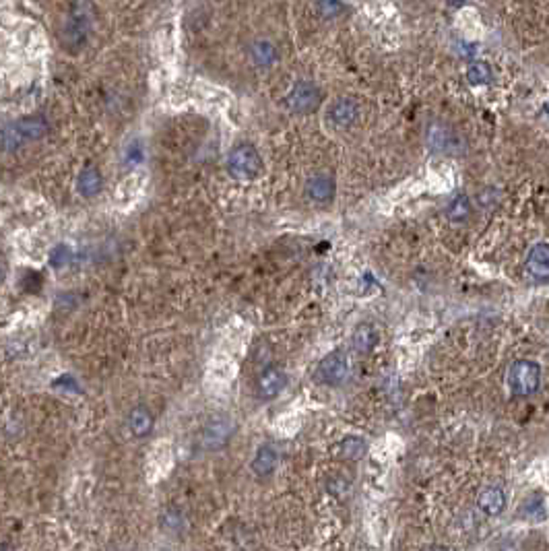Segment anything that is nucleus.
<instances>
[{
  "instance_id": "obj_1",
  "label": "nucleus",
  "mask_w": 549,
  "mask_h": 551,
  "mask_svg": "<svg viewBox=\"0 0 549 551\" xmlns=\"http://www.w3.org/2000/svg\"><path fill=\"white\" fill-rule=\"evenodd\" d=\"M91 21H93V6L89 0H75V4L68 11V17L64 21V29H62V44L75 52L79 50L89 31H91Z\"/></svg>"
},
{
  "instance_id": "obj_2",
  "label": "nucleus",
  "mask_w": 549,
  "mask_h": 551,
  "mask_svg": "<svg viewBox=\"0 0 549 551\" xmlns=\"http://www.w3.org/2000/svg\"><path fill=\"white\" fill-rule=\"evenodd\" d=\"M227 171L238 182H252L263 171V159L252 145L240 143L227 155Z\"/></svg>"
},
{
  "instance_id": "obj_3",
  "label": "nucleus",
  "mask_w": 549,
  "mask_h": 551,
  "mask_svg": "<svg viewBox=\"0 0 549 551\" xmlns=\"http://www.w3.org/2000/svg\"><path fill=\"white\" fill-rule=\"evenodd\" d=\"M506 380L514 396H531L541 382V368L531 359H519L510 365Z\"/></svg>"
},
{
  "instance_id": "obj_4",
  "label": "nucleus",
  "mask_w": 549,
  "mask_h": 551,
  "mask_svg": "<svg viewBox=\"0 0 549 551\" xmlns=\"http://www.w3.org/2000/svg\"><path fill=\"white\" fill-rule=\"evenodd\" d=\"M234 432H236V423L229 417L211 419L200 432V448L207 452H215L231 440Z\"/></svg>"
},
{
  "instance_id": "obj_5",
  "label": "nucleus",
  "mask_w": 549,
  "mask_h": 551,
  "mask_svg": "<svg viewBox=\"0 0 549 551\" xmlns=\"http://www.w3.org/2000/svg\"><path fill=\"white\" fill-rule=\"evenodd\" d=\"M322 102V93L312 81H300L287 95V108L296 114H310Z\"/></svg>"
},
{
  "instance_id": "obj_6",
  "label": "nucleus",
  "mask_w": 549,
  "mask_h": 551,
  "mask_svg": "<svg viewBox=\"0 0 549 551\" xmlns=\"http://www.w3.org/2000/svg\"><path fill=\"white\" fill-rule=\"evenodd\" d=\"M349 374V363L347 358L341 351H332L327 358L320 359L318 368H316V376L322 385L339 386Z\"/></svg>"
},
{
  "instance_id": "obj_7",
  "label": "nucleus",
  "mask_w": 549,
  "mask_h": 551,
  "mask_svg": "<svg viewBox=\"0 0 549 551\" xmlns=\"http://www.w3.org/2000/svg\"><path fill=\"white\" fill-rule=\"evenodd\" d=\"M359 118V106L351 97H339L329 106V120L337 128H349Z\"/></svg>"
},
{
  "instance_id": "obj_8",
  "label": "nucleus",
  "mask_w": 549,
  "mask_h": 551,
  "mask_svg": "<svg viewBox=\"0 0 549 551\" xmlns=\"http://www.w3.org/2000/svg\"><path fill=\"white\" fill-rule=\"evenodd\" d=\"M334 193H337V184H334V178L329 174H316L306 184V196L316 205L330 202L334 198Z\"/></svg>"
},
{
  "instance_id": "obj_9",
  "label": "nucleus",
  "mask_w": 549,
  "mask_h": 551,
  "mask_svg": "<svg viewBox=\"0 0 549 551\" xmlns=\"http://www.w3.org/2000/svg\"><path fill=\"white\" fill-rule=\"evenodd\" d=\"M287 386V374L279 368H269L256 382V394L263 401H273Z\"/></svg>"
},
{
  "instance_id": "obj_10",
  "label": "nucleus",
  "mask_w": 549,
  "mask_h": 551,
  "mask_svg": "<svg viewBox=\"0 0 549 551\" xmlns=\"http://www.w3.org/2000/svg\"><path fill=\"white\" fill-rule=\"evenodd\" d=\"M15 131L19 133V137L23 138V143L28 140H37L42 138L46 133H48V122L44 116H28V118H21L17 122H13Z\"/></svg>"
},
{
  "instance_id": "obj_11",
  "label": "nucleus",
  "mask_w": 549,
  "mask_h": 551,
  "mask_svg": "<svg viewBox=\"0 0 549 551\" xmlns=\"http://www.w3.org/2000/svg\"><path fill=\"white\" fill-rule=\"evenodd\" d=\"M277 461H279L277 450L271 444H265V446H260L256 450V454H254V459L250 463V468H252V473L256 477H269L277 468Z\"/></svg>"
},
{
  "instance_id": "obj_12",
  "label": "nucleus",
  "mask_w": 549,
  "mask_h": 551,
  "mask_svg": "<svg viewBox=\"0 0 549 551\" xmlns=\"http://www.w3.org/2000/svg\"><path fill=\"white\" fill-rule=\"evenodd\" d=\"M477 504H479V508H481L488 516H497V514H502L504 508H506V496H504L502 488L492 485V488H485V490L479 494Z\"/></svg>"
},
{
  "instance_id": "obj_13",
  "label": "nucleus",
  "mask_w": 549,
  "mask_h": 551,
  "mask_svg": "<svg viewBox=\"0 0 549 551\" xmlns=\"http://www.w3.org/2000/svg\"><path fill=\"white\" fill-rule=\"evenodd\" d=\"M153 423H155L153 413L149 409H145V407H135L131 411V415H128V430L137 438H145L147 434H151Z\"/></svg>"
},
{
  "instance_id": "obj_14",
  "label": "nucleus",
  "mask_w": 549,
  "mask_h": 551,
  "mask_svg": "<svg viewBox=\"0 0 549 551\" xmlns=\"http://www.w3.org/2000/svg\"><path fill=\"white\" fill-rule=\"evenodd\" d=\"M250 56H252L254 64L260 66V68H269V66H273L274 62L279 60L277 46H274L273 42H269V40H258V42H254L252 48H250Z\"/></svg>"
},
{
  "instance_id": "obj_15",
  "label": "nucleus",
  "mask_w": 549,
  "mask_h": 551,
  "mask_svg": "<svg viewBox=\"0 0 549 551\" xmlns=\"http://www.w3.org/2000/svg\"><path fill=\"white\" fill-rule=\"evenodd\" d=\"M351 343H354V349L359 353H370L378 345V331L368 322L357 325L354 337H351Z\"/></svg>"
},
{
  "instance_id": "obj_16",
  "label": "nucleus",
  "mask_w": 549,
  "mask_h": 551,
  "mask_svg": "<svg viewBox=\"0 0 549 551\" xmlns=\"http://www.w3.org/2000/svg\"><path fill=\"white\" fill-rule=\"evenodd\" d=\"M526 269L531 271V275L539 277V279L549 277V244L533 246L529 260H526Z\"/></svg>"
},
{
  "instance_id": "obj_17",
  "label": "nucleus",
  "mask_w": 549,
  "mask_h": 551,
  "mask_svg": "<svg viewBox=\"0 0 549 551\" xmlns=\"http://www.w3.org/2000/svg\"><path fill=\"white\" fill-rule=\"evenodd\" d=\"M102 182H104V178H102V171H99L97 167L89 166V167H85V169L81 171L77 188H79V193H81L83 196L91 198V196L99 194V190H102Z\"/></svg>"
},
{
  "instance_id": "obj_18",
  "label": "nucleus",
  "mask_w": 549,
  "mask_h": 551,
  "mask_svg": "<svg viewBox=\"0 0 549 551\" xmlns=\"http://www.w3.org/2000/svg\"><path fill=\"white\" fill-rule=\"evenodd\" d=\"M430 145L436 149V151H450V149H457L459 147V138L454 133L446 131V128H432L430 133Z\"/></svg>"
},
{
  "instance_id": "obj_19",
  "label": "nucleus",
  "mask_w": 549,
  "mask_h": 551,
  "mask_svg": "<svg viewBox=\"0 0 549 551\" xmlns=\"http://www.w3.org/2000/svg\"><path fill=\"white\" fill-rule=\"evenodd\" d=\"M363 452H366V442L357 436H349L339 444V456L345 461H357L363 456Z\"/></svg>"
},
{
  "instance_id": "obj_20",
  "label": "nucleus",
  "mask_w": 549,
  "mask_h": 551,
  "mask_svg": "<svg viewBox=\"0 0 549 551\" xmlns=\"http://www.w3.org/2000/svg\"><path fill=\"white\" fill-rule=\"evenodd\" d=\"M467 79L471 85H488L492 83L494 73L490 68V64L485 62H475L467 68Z\"/></svg>"
},
{
  "instance_id": "obj_21",
  "label": "nucleus",
  "mask_w": 549,
  "mask_h": 551,
  "mask_svg": "<svg viewBox=\"0 0 549 551\" xmlns=\"http://www.w3.org/2000/svg\"><path fill=\"white\" fill-rule=\"evenodd\" d=\"M471 215V202L467 196H457L448 205V217L452 221H465Z\"/></svg>"
},
{
  "instance_id": "obj_22",
  "label": "nucleus",
  "mask_w": 549,
  "mask_h": 551,
  "mask_svg": "<svg viewBox=\"0 0 549 551\" xmlns=\"http://www.w3.org/2000/svg\"><path fill=\"white\" fill-rule=\"evenodd\" d=\"M318 11L325 19H337L345 11V4L343 0H320Z\"/></svg>"
},
{
  "instance_id": "obj_23",
  "label": "nucleus",
  "mask_w": 549,
  "mask_h": 551,
  "mask_svg": "<svg viewBox=\"0 0 549 551\" xmlns=\"http://www.w3.org/2000/svg\"><path fill=\"white\" fill-rule=\"evenodd\" d=\"M71 248L68 246H56L52 250V254H50V265L56 267V269H60V267H64V265H68L71 262Z\"/></svg>"
},
{
  "instance_id": "obj_24",
  "label": "nucleus",
  "mask_w": 549,
  "mask_h": 551,
  "mask_svg": "<svg viewBox=\"0 0 549 551\" xmlns=\"http://www.w3.org/2000/svg\"><path fill=\"white\" fill-rule=\"evenodd\" d=\"M162 524H164L167 531H178L180 524H182V514L178 510H167L164 516H162Z\"/></svg>"
},
{
  "instance_id": "obj_25",
  "label": "nucleus",
  "mask_w": 549,
  "mask_h": 551,
  "mask_svg": "<svg viewBox=\"0 0 549 551\" xmlns=\"http://www.w3.org/2000/svg\"><path fill=\"white\" fill-rule=\"evenodd\" d=\"M140 159H143V151H140V147H138V145H135L133 149H128V151H126V162H128L131 166H137V164H140Z\"/></svg>"
},
{
  "instance_id": "obj_26",
  "label": "nucleus",
  "mask_w": 549,
  "mask_h": 551,
  "mask_svg": "<svg viewBox=\"0 0 549 551\" xmlns=\"http://www.w3.org/2000/svg\"><path fill=\"white\" fill-rule=\"evenodd\" d=\"M448 2H450V4H452V6H459V4H463V2H465V0H448Z\"/></svg>"
},
{
  "instance_id": "obj_27",
  "label": "nucleus",
  "mask_w": 549,
  "mask_h": 551,
  "mask_svg": "<svg viewBox=\"0 0 549 551\" xmlns=\"http://www.w3.org/2000/svg\"><path fill=\"white\" fill-rule=\"evenodd\" d=\"M432 551H448L446 547H442V545H436V547H432Z\"/></svg>"
}]
</instances>
